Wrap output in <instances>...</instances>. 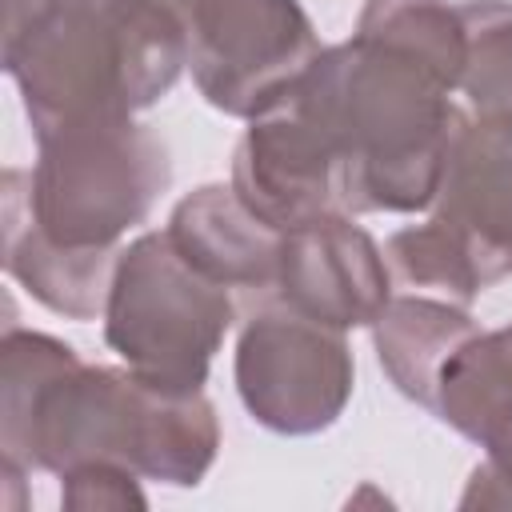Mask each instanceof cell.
Returning a JSON list of instances; mask_svg holds the SVG:
<instances>
[{"label": "cell", "mask_w": 512, "mask_h": 512, "mask_svg": "<svg viewBox=\"0 0 512 512\" xmlns=\"http://www.w3.org/2000/svg\"><path fill=\"white\" fill-rule=\"evenodd\" d=\"M36 224L64 248H104L164 184V152L124 116L72 120L40 136Z\"/></svg>", "instance_id": "obj_1"}, {"label": "cell", "mask_w": 512, "mask_h": 512, "mask_svg": "<svg viewBox=\"0 0 512 512\" xmlns=\"http://www.w3.org/2000/svg\"><path fill=\"white\" fill-rule=\"evenodd\" d=\"M228 328V300L160 236H144L120 260L108 340L132 356L148 384L196 392L204 364Z\"/></svg>", "instance_id": "obj_2"}, {"label": "cell", "mask_w": 512, "mask_h": 512, "mask_svg": "<svg viewBox=\"0 0 512 512\" xmlns=\"http://www.w3.org/2000/svg\"><path fill=\"white\" fill-rule=\"evenodd\" d=\"M196 68L212 104L256 112L280 100L312 48L292 0H196Z\"/></svg>", "instance_id": "obj_3"}, {"label": "cell", "mask_w": 512, "mask_h": 512, "mask_svg": "<svg viewBox=\"0 0 512 512\" xmlns=\"http://www.w3.org/2000/svg\"><path fill=\"white\" fill-rule=\"evenodd\" d=\"M280 268L296 304L320 316V324H364L388 296V276L368 236L344 220L292 228L280 244Z\"/></svg>", "instance_id": "obj_4"}, {"label": "cell", "mask_w": 512, "mask_h": 512, "mask_svg": "<svg viewBox=\"0 0 512 512\" xmlns=\"http://www.w3.org/2000/svg\"><path fill=\"white\" fill-rule=\"evenodd\" d=\"M172 224V240H184L180 256L204 276L260 284L280 264V248L264 228H256L264 220H248L220 188H204L196 200H184Z\"/></svg>", "instance_id": "obj_5"}, {"label": "cell", "mask_w": 512, "mask_h": 512, "mask_svg": "<svg viewBox=\"0 0 512 512\" xmlns=\"http://www.w3.org/2000/svg\"><path fill=\"white\" fill-rule=\"evenodd\" d=\"M4 264L12 276L28 284L44 304L68 316H92L104 288V248H64L48 240L40 228L20 232V224H8Z\"/></svg>", "instance_id": "obj_6"}, {"label": "cell", "mask_w": 512, "mask_h": 512, "mask_svg": "<svg viewBox=\"0 0 512 512\" xmlns=\"http://www.w3.org/2000/svg\"><path fill=\"white\" fill-rule=\"evenodd\" d=\"M468 20H476V52L468 72V92L484 108L488 128H500L512 136V8L500 4H472L464 8Z\"/></svg>", "instance_id": "obj_7"}]
</instances>
